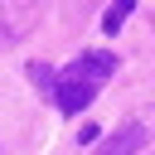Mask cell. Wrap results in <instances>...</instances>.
Listing matches in <instances>:
<instances>
[{
	"mask_svg": "<svg viewBox=\"0 0 155 155\" xmlns=\"http://www.w3.org/2000/svg\"><path fill=\"white\" fill-rule=\"evenodd\" d=\"M116 53H107V48H87V53H78L63 73H58V87H53V102H58V111L63 116H78L97 92H102V82L107 78H116Z\"/></svg>",
	"mask_w": 155,
	"mask_h": 155,
	"instance_id": "cell-1",
	"label": "cell"
},
{
	"mask_svg": "<svg viewBox=\"0 0 155 155\" xmlns=\"http://www.w3.org/2000/svg\"><path fill=\"white\" fill-rule=\"evenodd\" d=\"M44 15V0H0V44H19Z\"/></svg>",
	"mask_w": 155,
	"mask_h": 155,
	"instance_id": "cell-2",
	"label": "cell"
},
{
	"mask_svg": "<svg viewBox=\"0 0 155 155\" xmlns=\"http://www.w3.org/2000/svg\"><path fill=\"white\" fill-rule=\"evenodd\" d=\"M140 145H145V126H121L116 136H107L97 145V155H136Z\"/></svg>",
	"mask_w": 155,
	"mask_h": 155,
	"instance_id": "cell-3",
	"label": "cell"
},
{
	"mask_svg": "<svg viewBox=\"0 0 155 155\" xmlns=\"http://www.w3.org/2000/svg\"><path fill=\"white\" fill-rule=\"evenodd\" d=\"M131 10H136V0H111L107 15H102V34H121V24L131 19Z\"/></svg>",
	"mask_w": 155,
	"mask_h": 155,
	"instance_id": "cell-4",
	"label": "cell"
},
{
	"mask_svg": "<svg viewBox=\"0 0 155 155\" xmlns=\"http://www.w3.org/2000/svg\"><path fill=\"white\" fill-rule=\"evenodd\" d=\"M29 82H34L39 92H48V97H53V87H58V73H53L48 63H29Z\"/></svg>",
	"mask_w": 155,
	"mask_h": 155,
	"instance_id": "cell-5",
	"label": "cell"
}]
</instances>
